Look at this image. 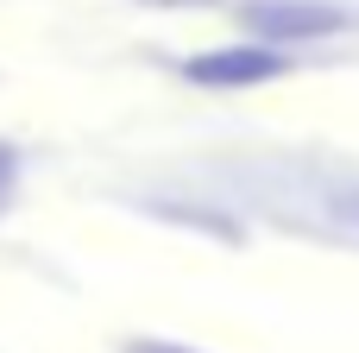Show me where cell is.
<instances>
[{"label":"cell","mask_w":359,"mask_h":353,"mask_svg":"<svg viewBox=\"0 0 359 353\" xmlns=\"http://www.w3.org/2000/svg\"><path fill=\"white\" fill-rule=\"evenodd\" d=\"M284 69H290V57L271 44H221V51H196L183 63V76L202 88H259V82H278Z\"/></svg>","instance_id":"6da1fadb"},{"label":"cell","mask_w":359,"mask_h":353,"mask_svg":"<svg viewBox=\"0 0 359 353\" xmlns=\"http://www.w3.org/2000/svg\"><path fill=\"white\" fill-rule=\"evenodd\" d=\"M120 353H202V347H189V341H158V335H133V341H120Z\"/></svg>","instance_id":"277c9868"},{"label":"cell","mask_w":359,"mask_h":353,"mask_svg":"<svg viewBox=\"0 0 359 353\" xmlns=\"http://www.w3.org/2000/svg\"><path fill=\"white\" fill-rule=\"evenodd\" d=\"M19 177H25V158H19V145H13V139H0V215L13 208V196H19Z\"/></svg>","instance_id":"3957f363"},{"label":"cell","mask_w":359,"mask_h":353,"mask_svg":"<svg viewBox=\"0 0 359 353\" xmlns=\"http://www.w3.org/2000/svg\"><path fill=\"white\" fill-rule=\"evenodd\" d=\"M240 19H246L271 51H278V44H297V38H328V32L347 25V13L328 6V0H246Z\"/></svg>","instance_id":"7a4b0ae2"},{"label":"cell","mask_w":359,"mask_h":353,"mask_svg":"<svg viewBox=\"0 0 359 353\" xmlns=\"http://www.w3.org/2000/svg\"><path fill=\"white\" fill-rule=\"evenodd\" d=\"M158 6H208V0H158Z\"/></svg>","instance_id":"5b68a950"}]
</instances>
